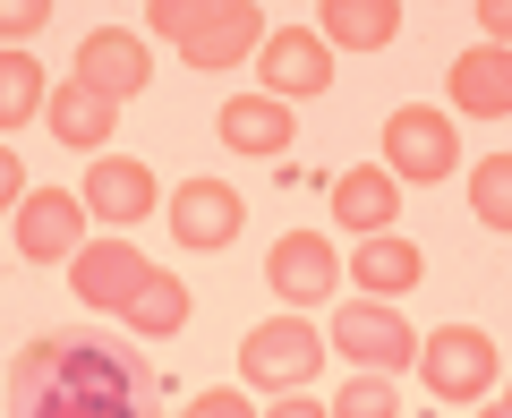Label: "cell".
Instances as JSON below:
<instances>
[{"instance_id":"cell-18","label":"cell","mask_w":512,"mask_h":418,"mask_svg":"<svg viewBox=\"0 0 512 418\" xmlns=\"http://www.w3.org/2000/svg\"><path fill=\"white\" fill-rule=\"evenodd\" d=\"M222 146H231V154H282V146H291V103H274V94H239V103H222Z\"/></svg>"},{"instance_id":"cell-21","label":"cell","mask_w":512,"mask_h":418,"mask_svg":"<svg viewBox=\"0 0 512 418\" xmlns=\"http://www.w3.org/2000/svg\"><path fill=\"white\" fill-rule=\"evenodd\" d=\"M35 103H52V94H43V69H35V52H9V60H0V128L35 120Z\"/></svg>"},{"instance_id":"cell-1","label":"cell","mask_w":512,"mask_h":418,"mask_svg":"<svg viewBox=\"0 0 512 418\" xmlns=\"http://www.w3.org/2000/svg\"><path fill=\"white\" fill-rule=\"evenodd\" d=\"M163 376L128 333L52 325L9 359V418H154Z\"/></svg>"},{"instance_id":"cell-24","label":"cell","mask_w":512,"mask_h":418,"mask_svg":"<svg viewBox=\"0 0 512 418\" xmlns=\"http://www.w3.org/2000/svg\"><path fill=\"white\" fill-rule=\"evenodd\" d=\"M43 18H52L43 0H9V9H0V35H9V52H26V35H35Z\"/></svg>"},{"instance_id":"cell-9","label":"cell","mask_w":512,"mask_h":418,"mask_svg":"<svg viewBox=\"0 0 512 418\" xmlns=\"http://www.w3.org/2000/svg\"><path fill=\"white\" fill-rule=\"evenodd\" d=\"M69 273H77V299H86V308H128V299H137V282H146L154 265L128 248L120 231H111V239H94V248H77Z\"/></svg>"},{"instance_id":"cell-26","label":"cell","mask_w":512,"mask_h":418,"mask_svg":"<svg viewBox=\"0 0 512 418\" xmlns=\"http://www.w3.org/2000/svg\"><path fill=\"white\" fill-rule=\"evenodd\" d=\"M188 418H256V410H248V393H197Z\"/></svg>"},{"instance_id":"cell-20","label":"cell","mask_w":512,"mask_h":418,"mask_svg":"<svg viewBox=\"0 0 512 418\" xmlns=\"http://www.w3.org/2000/svg\"><path fill=\"white\" fill-rule=\"evenodd\" d=\"M128 333H137V342H163V333H180L188 325V282L180 273H146V282H137V299H128Z\"/></svg>"},{"instance_id":"cell-6","label":"cell","mask_w":512,"mask_h":418,"mask_svg":"<svg viewBox=\"0 0 512 418\" xmlns=\"http://www.w3.org/2000/svg\"><path fill=\"white\" fill-rule=\"evenodd\" d=\"M419 376H427L436 401H478L495 384V342L478 325H444V333L419 342Z\"/></svg>"},{"instance_id":"cell-11","label":"cell","mask_w":512,"mask_h":418,"mask_svg":"<svg viewBox=\"0 0 512 418\" xmlns=\"http://www.w3.org/2000/svg\"><path fill=\"white\" fill-rule=\"evenodd\" d=\"M18 248L35 256V265L77 256V248H86V197H60V188L26 197V205H18Z\"/></svg>"},{"instance_id":"cell-19","label":"cell","mask_w":512,"mask_h":418,"mask_svg":"<svg viewBox=\"0 0 512 418\" xmlns=\"http://www.w3.org/2000/svg\"><path fill=\"white\" fill-rule=\"evenodd\" d=\"M316 26H325V43H342V52H384V43L402 35V9H393V0H325Z\"/></svg>"},{"instance_id":"cell-10","label":"cell","mask_w":512,"mask_h":418,"mask_svg":"<svg viewBox=\"0 0 512 418\" xmlns=\"http://www.w3.org/2000/svg\"><path fill=\"white\" fill-rule=\"evenodd\" d=\"M265 282H274L291 308H316V299L342 282V265H333V248H325L316 231H282V239H274V256H265Z\"/></svg>"},{"instance_id":"cell-15","label":"cell","mask_w":512,"mask_h":418,"mask_svg":"<svg viewBox=\"0 0 512 418\" xmlns=\"http://www.w3.org/2000/svg\"><path fill=\"white\" fill-rule=\"evenodd\" d=\"M43 120H52L60 146H111V120H120V103H111L103 86H86V77H69V86H52V103H43Z\"/></svg>"},{"instance_id":"cell-12","label":"cell","mask_w":512,"mask_h":418,"mask_svg":"<svg viewBox=\"0 0 512 418\" xmlns=\"http://www.w3.org/2000/svg\"><path fill=\"white\" fill-rule=\"evenodd\" d=\"M77 77H86V86H103L111 103H128V94L154 77V60H146V43H137V35H120V26H94V35L77 43Z\"/></svg>"},{"instance_id":"cell-22","label":"cell","mask_w":512,"mask_h":418,"mask_svg":"<svg viewBox=\"0 0 512 418\" xmlns=\"http://www.w3.org/2000/svg\"><path fill=\"white\" fill-rule=\"evenodd\" d=\"M470 214L487 222V231H512V154H487V163L470 171Z\"/></svg>"},{"instance_id":"cell-7","label":"cell","mask_w":512,"mask_h":418,"mask_svg":"<svg viewBox=\"0 0 512 418\" xmlns=\"http://www.w3.org/2000/svg\"><path fill=\"white\" fill-rule=\"evenodd\" d=\"M256 77H265V94H274V103L325 94V86H333V43L316 35V26H274V35H265V52H256Z\"/></svg>"},{"instance_id":"cell-14","label":"cell","mask_w":512,"mask_h":418,"mask_svg":"<svg viewBox=\"0 0 512 418\" xmlns=\"http://www.w3.org/2000/svg\"><path fill=\"white\" fill-rule=\"evenodd\" d=\"M86 205L111 222V231L146 222V214H154V171H146V163H128V154H94V171H86Z\"/></svg>"},{"instance_id":"cell-16","label":"cell","mask_w":512,"mask_h":418,"mask_svg":"<svg viewBox=\"0 0 512 418\" xmlns=\"http://www.w3.org/2000/svg\"><path fill=\"white\" fill-rule=\"evenodd\" d=\"M453 111H470V120H504V111H512V52H495V43L461 52L453 60Z\"/></svg>"},{"instance_id":"cell-13","label":"cell","mask_w":512,"mask_h":418,"mask_svg":"<svg viewBox=\"0 0 512 418\" xmlns=\"http://www.w3.org/2000/svg\"><path fill=\"white\" fill-rule=\"evenodd\" d=\"M393 214H402V180L384 163H359V171L333 180V222H342V231L376 239V231H393Z\"/></svg>"},{"instance_id":"cell-2","label":"cell","mask_w":512,"mask_h":418,"mask_svg":"<svg viewBox=\"0 0 512 418\" xmlns=\"http://www.w3.org/2000/svg\"><path fill=\"white\" fill-rule=\"evenodd\" d=\"M146 35H163L188 69H239L274 26L256 0H146Z\"/></svg>"},{"instance_id":"cell-3","label":"cell","mask_w":512,"mask_h":418,"mask_svg":"<svg viewBox=\"0 0 512 418\" xmlns=\"http://www.w3.org/2000/svg\"><path fill=\"white\" fill-rule=\"evenodd\" d=\"M239 367H248L256 393H299V384L325 367V342H316L308 316H274V325H248V342H239Z\"/></svg>"},{"instance_id":"cell-29","label":"cell","mask_w":512,"mask_h":418,"mask_svg":"<svg viewBox=\"0 0 512 418\" xmlns=\"http://www.w3.org/2000/svg\"><path fill=\"white\" fill-rule=\"evenodd\" d=\"M504 401H512V393H504Z\"/></svg>"},{"instance_id":"cell-23","label":"cell","mask_w":512,"mask_h":418,"mask_svg":"<svg viewBox=\"0 0 512 418\" xmlns=\"http://www.w3.org/2000/svg\"><path fill=\"white\" fill-rule=\"evenodd\" d=\"M333 418H402V401H393V376H350L342 393H333Z\"/></svg>"},{"instance_id":"cell-4","label":"cell","mask_w":512,"mask_h":418,"mask_svg":"<svg viewBox=\"0 0 512 418\" xmlns=\"http://www.w3.org/2000/svg\"><path fill=\"white\" fill-rule=\"evenodd\" d=\"M453 163H461L453 111L402 103L393 120H384V171H393V180H453Z\"/></svg>"},{"instance_id":"cell-28","label":"cell","mask_w":512,"mask_h":418,"mask_svg":"<svg viewBox=\"0 0 512 418\" xmlns=\"http://www.w3.org/2000/svg\"><path fill=\"white\" fill-rule=\"evenodd\" d=\"M487 418H512V401H487Z\"/></svg>"},{"instance_id":"cell-17","label":"cell","mask_w":512,"mask_h":418,"mask_svg":"<svg viewBox=\"0 0 512 418\" xmlns=\"http://www.w3.org/2000/svg\"><path fill=\"white\" fill-rule=\"evenodd\" d=\"M427 273V256L410 248L402 231H376V239H359V256H350V282H367V299H402L410 282Z\"/></svg>"},{"instance_id":"cell-8","label":"cell","mask_w":512,"mask_h":418,"mask_svg":"<svg viewBox=\"0 0 512 418\" xmlns=\"http://www.w3.org/2000/svg\"><path fill=\"white\" fill-rule=\"evenodd\" d=\"M163 222L180 231V248H231L239 222H248V205H239L222 180H180V197H171Z\"/></svg>"},{"instance_id":"cell-27","label":"cell","mask_w":512,"mask_h":418,"mask_svg":"<svg viewBox=\"0 0 512 418\" xmlns=\"http://www.w3.org/2000/svg\"><path fill=\"white\" fill-rule=\"evenodd\" d=\"M265 418H333V401H308V393H282Z\"/></svg>"},{"instance_id":"cell-25","label":"cell","mask_w":512,"mask_h":418,"mask_svg":"<svg viewBox=\"0 0 512 418\" xmlns=\"http://www.w3.org/2000/svg\"><path fill=\"white\" fill-rule=\"evenodd\" d=\"M478 26H487L495 52H512V0H478Z\"/></svg>"},{"instance_id":"cell-5","label":"cell","mask_w":512,"mask_h":418,"mask_svg":"<svg viewBox=\"0 0 512 418\" xmlns=\"http://www.w3.org/2000/svg\"><path fill=\"white\" fill-rule=\"evenodd\" d=\"M333 350H342L350 367H367V376L419 367V333L393 316V299H350V308L333 316Z\"/></svg>"}]
</instances>
